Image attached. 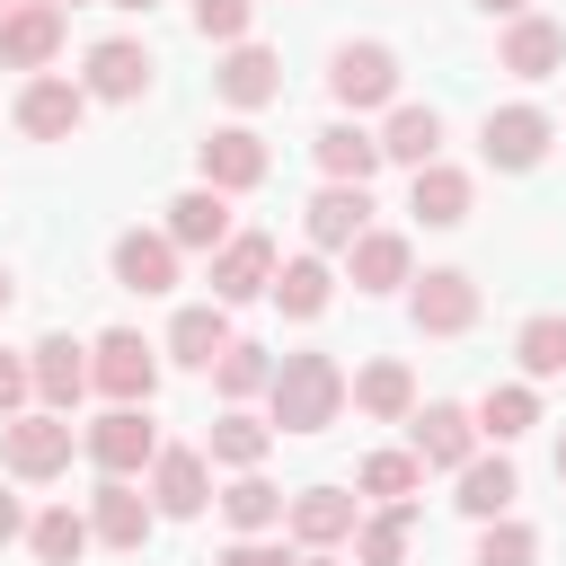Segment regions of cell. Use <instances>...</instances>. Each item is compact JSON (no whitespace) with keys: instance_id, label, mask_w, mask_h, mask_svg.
<instances>
[{"instance_id":"obj_50","label":"cell","mask_w":566,"mask_h":566,"mask_svg":"<svg viewBox=\"0 0 566 566\" xmlns=\"http://www.w3.org/2000/svg\"><path fill=\"white\" fill-rule=\"evenodd\" d=\"M53 9H62V0H53Z\"/></svg>"},{"instance_id":"obj_28","label":"cell","mask_w":566,"mask_h":566,"mask_svg":"<svg viewBox=\"0 0 566 566\" xmlns=\"http://www.w3.org/2000/svg\"><path fill=\"white\" fill-rule=\"evenodd\" d=\"M469 416H478V433H495V442H522V433L539 424V389H531V380H495V389H486Z\"/></svg>"},{"instance_id":"obj_12","label":"cell","mask_w":566,"mask_h":566,"mask_svg":"<svg viewBox=\"0 0 566 566\" xmlns=\"http://www.w3.org/2000/svg\"><path fill=\"white\" fill-rule=\"evenodd\" d=\"M203 504H212V460H203V451H168V442H159V460H150V513L195 522Z\"/></svg>"},{"instance_id":"obj_31","label":"cell","mask_w":566,"mask_h":566,"mask_svg":"<svg viewBox=\"0 0 566 566\" xmlns=\"http://www.w3.org/2000/svg\"><path fill=\"white\" fill-rule=\"evenodd\" d=\"M274 301H283V318H318L327 301H336V274L318 265V256H292V265H274V283H265Z\"/></svg>"},{"instance_id":"obj_35","label":"cell","mask_w":566,"mask_h":566,"mask_svg":"<svg viewBox=\"0 0 566 566\" xmlns=\"http://www.w3.org/2000/svg\"><path fill=\"white\" fill-rule=\"evenodd\" d=\"M212 380H221V398L239 407V398H256V389L274 380V354H265V345H248V336H230V345H221V363H212Z\"/></svg>"},{"instance_id":"obj_22","label":"cell","mask_w":566,"mask_h":566,"mask_svg":"<svg viewBox=\"0 0 566 566\" xmlns=\"http://www.w3.org/2000/svg\"><path fill=\"white\" fill-rule=\"evenodd\" d=\"M371 230V195L363 186H318L310 195V248H354Z\"/></svg>"},{"instance_id":"obj_24","label":"cell","mask_w":566,"mask_h":566,"mask_svg":"<svg viewBox=\"0 0 566 566\" xmlns=\"http://www.w3.org/2000/svg\"><path fill=\"white\" fill-rule=\"evenodd\" d=\"M221 345H230V310H221V301H186V310L168 318V354H177V363L212 371V363H221Z\"/></svg>"},{"instance_id":"obj_26","label":"cell","mask_w":566,"mask_h":566,"mask_svg":"<svg viewBox=\"0 0 566 566\" xmlns=\"http://www.w3.org/2000/svg\"><path fill=\"white\" fill-rule=\"evenodd\" d=\"M557 62H566V27L557 18H513L504 27V71L513 80H548Z\"/></svg>"},{"instance_id":"obj_42","label":"cell","mask_w":566,"mask_h":566,"mask_svg":"<svg viewBox=\"0 0 566 566\" xmlns=\"http://www.w3.org/2000/svg\"><path fill=\"white\" fill-rule=\"evenodd\" d=\"M212 566H292V557H283L274 539H230V548H221Z\"/></svg>"},{"instance_id":"obj_4","label":"cell","mask_w":566,"mask_h":566,"mask_svg":"<svg viewBox=\"0 0 566 566\" xmlns=\"http://www.w3.org/2000/svg\"><path fill=\"white\" fill-rule=\"evenodd\" d=\"M80 442H88V460H97L106 478H142V469L159 460V424H150L142 407H106Z\"/></svg>"},{"instance_id":"obj_38","label":"cell","mask_w":566,"mask_h":566,"mask_svg":"<svg viewBox=\"0 0 566 566\" xmlns=\"http://www.w3.org/2000/svg\"><path fill=\"white\" fill-rule=\"evenodd\" d=\"M416 486H424V460H416V451H371V460H363V495L407 504Z\"/></svg>"},{"instance_id":"obj_25","label":"cell","mask_w":566,"mask_h":566,"mask_svg":"<svg viewBox=\"0 0 566 566\" xmlns=\"http://www.w3.org/2000/svg\"><path fill=\"white\" fill-rule=\"evenodd\" d=\"M513 495H522V478H513L504 451H495V460H460V495H451V504H460L469 522H504Z\"/></svg>"},{"instance_id":"obj_6","label":"cell","mask_w":566,"mask_h":566,"mask_svg":"<svg viewBox=\"0 0 566 566\" xmlns=\"http://www.w3.org/2000/svg\"><path fill=\"white\" fill-rule=\"evenodd\" d=\"M80 115H88V88L62 80V71H35V80L18 88V133H35V142H71Z\"/></svg>"},{"instance_id":"obj_10","label":"cell","mask_w":566,"mask_h":566,"mask_svg":"<svg viewBox=\"0 0 566 566\" xmlns=\"http://www.w3.org/2000/svg\"><path fill=\"white\" fill-rule=\"evenodd\" d=\"M265 283H274V239L265 230H230L212 248V301L230 310V301H256Z\"/></svg>"},{"instance_id":"obj_41","label":"cell","mask_w":566,"mask_h":566,"mask_svg":"<svg viewBox=\"0 0 566 566\" xmlns=\"http://www.w3.org/2000/svg\"><path fill=\"white\" fill-rule=\"evenodd\" d=\"M27 398H35V380H27V354H0V424H9V416H27Z\"/></svg>"},{"instance_id":"obj_7","label":"cell","mask_w":566,"mask_h":566,"mask_svg":"<svg viewBox=\"0 0 566 566\" xmlns=\"http://www.w3.org/2000/svg\"><path fill=\"white\" fill-rule=\"evenodd\" d=\"M407 451H416L424 469H460V460H478V416L451 407V398H433V407L407 416Z\"/></svg>"},{"instance_id":"obj_2","label":"cell","mask_w":566,"mask_h":566,"mask_svg":"<svg viewBox=\"0 0 566 566\" xmlns=\"http://www.w3.org/2000/svg\"><path fill=\"white\" fill-rule=\"evenodd\" d=\"M71 416H53V407H35V416H9L0 424V469L9 478H62L71 469Z\"/></svg>"},{"instance_id":"obj_30","label":"cell","mask_w":566,"mask_h":566,"mask_svg":"<svg viewBox=\"0 0 566 566\" xmlns=\"http://www.w3.org/2000/svg\"><path fill=\"white\" fill-rule=\"evenodd\" d=\"M433 150H442V115H433V106H389L380 159H398V168H424Z\"/></svg>"},{"instance_id":"obj_8","label":"cell","mask_w":566,"mask_h":566,"mask_svg":"<svg viewBox=\"0 0 566 566\" xmlns=\"http://www.w3.org/2000/svg\"><path fill=\"white\" fill-rule=\"evenodd\" d=\"M548 115L539 106H495L486 124H478V150H486V168H539L548 159Z\"/></svg>"},{"instance_id":"obj_37","label":"cell","mask_w":566,"mask_h":566,"mask_svg":"<svg viewBox=\"0 0 566 566\" xmlns=\"http://www.w3.org/2000/svg\"><path fill=\"white\" fill-rule=\"evenodd\" d=\"M513 354H522V380H557L566 371V318H522V336H513Z\"/></svg>"},{"instance_id":"obj_49","label":"cell","mask_w":566,"mask_h":566,"mask_svg":"<svg viewBox=\"0 0 566 566\" xmlns=\"http://www.w3.org/2000/svg\"><path fill=\"white\" fill-rule=\"evenodd\" d=\"M0 9H18V0H0Z\"/></svg>"},{"instance_id":"obj_19","label":"cell","mask_w":566,"mask_h":566,"mask_svg":"<svg viewBox=\"0 0 566 566\" xmlns=\"http://www.w3.org/2000/svg\"><path fill=\"white\" fill-rule=\"evenodd\" d=\"M345 398H354L363 416H380V424H398V416H416V371H407L398 354H380V363H363V371L345 380Z\"/></svg>"},{"instance_id":"obj_20","label":"cell","mask_w":566,"mask_h":566,"mask_svg":"<svg viewBox=\"0 0 566 566\" xmlns=\"http://www.w3.org/2000/svg\"><path fill=\"white\" fill-rule=\"evenodd\" d=\"M407 212H416L424 230H460V221H469V177L442 168V159H424L416 186H407Z\"/></svg>"},{"instance_id":"obj_45","label":"cell","mask_w":566,"mask_h":566,"mask_svg":"<svg viewBox=\"0 0 566 566\" xmlns=\"http://www.w3.org/2000/svg\"><path fill=\"white\" fill-rule=\"evenodd\" d=\"M292 566H336V557H327V548H310V557H292Z\"/></svg>"},{"instance_id":"obj_17","label":"cell","mask_w":566,"mask_h":566,"mask_svg":"<svg viewBox=\"0 0 566 566\" xmlns=\"http://www.w3.org/2000/svg\"><path fill=\"white\" fill-rule=\"evenodd\" d=\"M283 522H292L301 548H336V539H354V495L345 486H301V495H283Z\"/></svg>"},{"instance_id":"obj_39","label":"cell","mask_w":566,"mask_h":566,"mask_svg":"<svg viewBox=\"0 0 566 566\" xmlns=\"http://www.w3.org/2000/svg\"><path fill=\"white\" fill-rule=\"evenodd\" d=\"M531 557H539V531H531V522H486L469 566H531Z\"/></svg>"},{"instance_id":"obj_21","label":"cell","mask_w":566,"mask_h":566,"mask_svg":"<svg viewBox=\"0 0 566 566\" xmlns=\"http://www.w3.org/2000/svg\"><path fill=\"white\" fill-rule=\"evenodd\" d=\"M230 239V195H212V186H186L177 203H168V248H221Z\"/></svg>"},{"instance_id":"obj_36","label":"cell","mask_w":566,"mask_h":566,"mask_svg":"<svg viewBox=\"0 0 566 566\" xmlns=\"http://www.w3.org/2000/svg\"><path fill=\"white\" fill-rule=\"evenodd\" d=\"M407 531H416V504H389V513L354 522V557H363V566H398V557H407Z\"/></svg>"},{"instance_id":"obj_46","label":"cell","mask_w":566,"mask_h":566,"mask_svg":"<svg viewBox=\"0 0 566 566\" xmlns=\"http://www.w3.org/2000/svg\"><path fill=\"white\" fill-rule=\"evenodd\" d=\"M9 301H18V283H9V274H0V318H9Z\"/></svg>"},{"instance_id":"obj_16","label":"cell","mask_w":566,"mask_h":566,"mask_svg":"<svg viewBox=\"0 0 566 566\" xmlns=\"http://www.w3.org/2000/svg\"><path fill=\"white\" fill-rule=\"evenodd\" d=\"M150 495L133 486V478H106L97 495H88V539H106V548H142L150 539Z\"/></svg>"},{"instance_id":"obj_9","label":"cell","mask_w":566,"mask_h":566,"mask_svg":"<svg viewBox=\"0 0 566 566\" xmlns=\"http://www.w3.org/2000/svg\"><path fill=\"white\" fill-rule=\"evenodd\" d=\"M195 159H203V186H212V195H248V186L274 168V159H265V142H256L248 124H221V133H203V142H195Z\"/></svg>"},{"instance_id":"obj_11","label":"cell","mask_w":566,"mask_h":566,"mask_svg":"<svg viewBox=\"0 0 566 566\" xmlns=\"http://www.w3.org/2000/svg\"><path fill=\"white\" fill-rule=\"evenodd\" d=\"M407 318H416L424 336H460V327H478V283H469L460 265H433V274L407 292Z\"/></svg>"},{"instance_id":"obj_29","label":"cell","mask_w":566,"mask_h":566,"mask_svg":"<svg viewBox=\"0 0 566 566\" xmlns=\"http://www.w3.org/2000/svg\"><path fill=\"white\" fill-rule=\"evenodd\" d=\"M221 513H230V531H239V539H256V531H274V522H283V486H274V478H256V469H239V478L221 486Z\"/></svg>"},{"instance_id":"obj_32","label":"cell","mask_w":566,"mask_h":566,"mask_svg":"<svg viewBox=\"0 0 566 566\" xmlns=\"http://www.w3.org/2000/svg\"><path fill=\"white\" fill-rule=\"evenodd\" d=\"M345 256H354V283H363V292H398V283H407V239H398V230H363Z\"/></svg>"},{"instance_id":"obj_40","label":"cell","mask_w":566,"mask_h":566,"mask_svg":"<svg viewBox=\"0 0 566 566\" xmlns=\"http://www.w3.org/2000/svg\"><path fill=\"white\" fill-rule=\"evenodd\" d=\"M248 18H256V0H195V35L203 44H248Z\"/></svg>"},{"instance_id":"obj_48","label":"cell","mask_w":566,"mask_h":566,"mask_svg":"<svg viewBox=\"0 0 566 566\" xmlns=\"http://www.w3.org/2000/svg\"><path fill=\"white\" fill-rule=\"evenodd\" d=\"M115 9H150V0H115Z\"/></svg>"},{"instance_id":"obj_23","label":"cell","mask_w":566,"mask_h":566,"mask_svg":"<svg viewBox=\"0 0 566 566\" xmlns=\"http://www.w3.org/2000/svg\"><path fill=\"white\" fill-rule=\"evenodd\" d=\"M115 283H124V292H168V283H177L168 230H124V239H115Z\"/></svg>"},{"instance_id":"obj_43","label":"cell","mask_w":566,"mask_h":566,"mask_svg":"<svg viewBox=\"0 0 566 566\" xmlns=\"http://www.w3.org/2000/svg\"><path fill=\"white\" fill-rule=\"evenodd\" d=\"M18 531H27V504H18V495H9V486H0V548H9V539H18Z\"/></svg>"},{"instance_id":"obj_1","label":"cell","mask_w":566,"mask_h":566,"mask_svg":"<svg viewBox=\"0 0 566 566\" xmlns=\"http://www.w3.org/2000/svg\"><path fill=\"white\" fill-rule=\"evenodd\" d=\"M265 398H274V433H327L336 407H345V363L318 354V345H301V354L274 363Z\"/></svg>"},{"instance_id":"obj_34","label":"cell","mask_w":566,"mask_h":566,"mask_svg":"<svg viewBox=\"0 0 566 566\" xmlns=\"http://www.w3.org/2000/svg\"><path fill=\"white\" fill-rule=\"evenodd\" d=\"M265 451H274V424H256V416H239V407H230V416L212 424V442H203V460H221V469H256Z\"/></svg>"},{"instance_id":"obj_44","label":"cell","mask_w":566,"mask_h":566,"mask_svg":"<svg viewBox=\"0 0 566 566\" xmlns=\"http://www.w3.org/2000/svg\"><path fill=\"white\" fill-rule=\"evenodd\" d=\"M478 9H486V18H522L531 0H478Z\"/></svg>"},{"instance_id":"obj_14","label":"cell","mask_w":566,"mask_h":566,"mask_svg":"<svg viewBox=\"0 0 566 566\" xmlns=\"http://www.w3.org/2000/svg\"><path fill=\"white\" fill-rule=\"evenodd\" d=\"M150 71H159V62H150V44L106 35V44H88V80H80V88H88V97H106V106H133V97L150 88Z\"/></svg>"},{"instance_id":"obj_3","label":"cell","mask_w":566,"mask_h":566,"mask_svg":"<svg viewBox=\"0 0 566 566\" xmlns=\"http://www.w3.org/2000/svg\"><path fill=\"white\" fill-rule=\"evenodd\" d=\"M88 389H106V407H150V389H159L150 345H142L133 327H106L97 354H88Z\"/></svg>"},{"instance_id":"obj_5","label":"cell","mask_w":566,"mask_h":566,"mask_svg":"<svg viewBox=\"0 0 566 566\" xmlns=\"http://www.w3.org/2000/svg\"><path fill=\"white\" fill-rule=\"evenodd\" d=\"M327 88H336V106H389L398 97V53L389 44H336V62H327Z\"/></svg>"},{"instance_id":"obj_47","label":"cell","mask_w":566,"mask_h":566,"mask_svg":"<svg viewBox=\"0 0 566 566\" xmlns=\"http://www.w3.org/2000/svg\"><path fill=\"white\" fill-rule=\"evenodd\" d=\"M557 478H566V433H557Z\"/></svg>"},{"instance_id":"obj_13","label":"cell","mask_w":566,"mask_h":566,"mask_svg":"<svg viewBox=\"0 0 566 566\" xmlns=\"http://www.w3.org/2000/svg\"><path fill=\"white\" fill-rule=\"evenodd\" d=\"M62 9L53 0H18V9H0V62L9 71H44L53 53H62Z\"/></svg>"},{"instance_id":"obj_18","label":"cell","mask_w":566,"mask_h":566,"mask_svg":"<svg viewBox=\"0 0 566 566\" xmlns=\"http://www.w3.org/2000/svg\"><path fill=\"white\" fill-rule=\"evenodd\" d=\"M212 88H221L230 106H274V97H283V62H274L265 44H230L221 71H212Z\"/></svg>"},{"instance_id":"obj_33","label":"cell","mask_w":566,"mask_h":566,"mask_svg":"<svg viewBox=\"0 0 566 566\" xmlns=\"http://www.w3.org/2000/svg\"><path fill=\"white\" fill-rule=\"evenodd\" d=\"M27 548H35L44 566H80V548H88V513H71V504H44V513L27 522Z\"/></svg>"},{"instance_id":"obj_27","label":"cell","mask_w":566,"mask_h":566,"mask_svg":"<svg viewBox=\"0 0 566 566\" xmlns=\"http://www.w3.org/2000/svg\"><path fill=\"white\" fill-rule=\"evenodd\" d=\"M318 168H327V186H371V168H380V133H363V124H327V133H318Z\"/></svg>"},{"instance_id":"obj_15","label":"cell","mask_w":566,"mask_h":566,"mask_svg":"<svg viewBox=\"0 0 566 566\" xmlns=\"http://www.w3.org/2000/svg\"><path fill=\"white\" fill-rule=\"evenodd\" d=\"M27 380H35V398H44L53 416H71V407L88 398V354H80L71 336H35V345H27Z\"/></svg>"}]
</instances>
